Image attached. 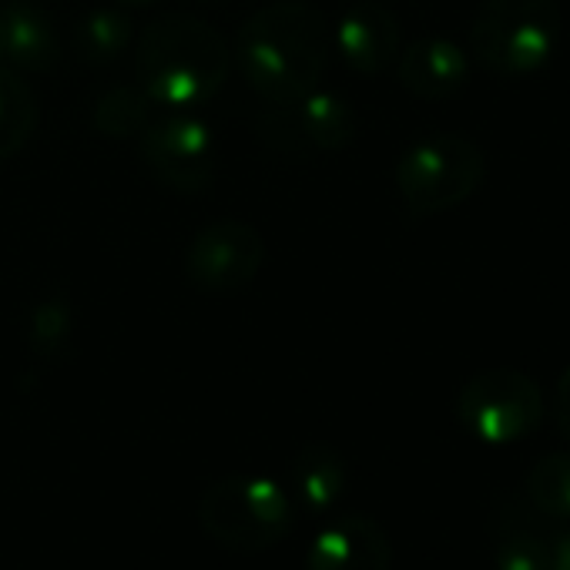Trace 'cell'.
<instances>
[{"instance_id":"1","label":"cell","mask_w":570,"mask_h":570,"mask_svg":"<svg viewBox=\"0 0 570 570\" xmlns=\"http://www.w3.org/2000/svg\"><path fill=\"white\" fill-rule=\"evenodd\" d=\"M333 28L306 0H275L245 18L232 61L265 105H289L316 91L330 71Z\"/></svg>"},{"instance_id":"2","label":"cell","mask_w":570,"mask_h":570,"mask_svg":"<svg viewBox=\"0 0 570 570\" xmlns=\"http://www.w3.org/2000/svg\"><path fill=\"white\" fill-rule=\"evenodd\" d=\"M232 48L202 18L175 11L151 21L135 45V85L165 111H198L228 85Z\"/></svg>"},{"instance_id":"3","label":"cell","mask_w":570,"mask_h":570,"mask_svg":"<svg viewBox=\"0 0 570 570\" xmlns=\"http://www.w3.org/2000/svg\"><path fill=\"white\" fill-rule=\"evenodd\" d=\"M560 41V0H480L470 24L473 61L497 78L540 71Z\"/></svg>"},{"instance_id":"4","label":"cell","mask_w":570,"mask_h":570,"mask_svg":"<svg viewBox=\"0 0 570 570\" xmlns=\"http://www.w3.org/2000/svg\"><path fill=\"white\" fill-rule=\"evenodd\" d=\"M198 523L215 543L235 553H258L293 530L296 503L272 476L232 473L205 487L198 500Z\"/></svg>"},{"instance_id":"5","label":"cell","mask_w":570,"mask_h":570,"mask_svg":"<svg viewBox=\"0 0 570 570\" xmlns=\"http://www.w3.org/2000/svg\"><path fill=\"white\" fill-rule=\"evenodd\" d=\"M396 191L410 218H433L470 202L483 178L487 158L476 141L436 131L413 141L396 161Z\"/></svg>"},{"instance_id":"6","label":"cell","mask_w":570,"mask_h":570,"mask_svg":"<svg viewBox=\"0 0 570 570\" xmlns=\"http://www.w3.org/2000/svg\"><path fill=\"white\" fill-rule=\"evenodd\" d=\"M547 413L543 390L520 370H483L460 386L456 416L470 436L490 446L530 436Z\"/></svg>"},{"instance_id":"7","label":"cell","mask_w":570,"mask_h":570,"mask_svg":"<svg viewBox=\"0 0 570 570\" xmlns=\"http://www.w3.org/2000/svg\"><path fill=\"white\" fill-rule=\"evenodd\" d=\"M145 171L168 191L202 195L218 175V145L195 111H165L138 135Z\"/></svg>"},{"instance_id":"8","label":"cell","mask_w":570,"mask_h":570,"mask_svg":"<svg viewBox=\"0 0 570 570\" xmlns=\"http://www.w3.org/2000/svg\"><path fill=\"white\" fill-rule=\"evenodd\" d=\"M360 135L356 108L333 91H309L289 105H265L258 118V138L285 155L343 151Z\"/></svg>"},{"instance_id":"9","label":"cell","mask_w":570,"mask_h":570,"mask_svg":"<svg viewBox=\"0 0 570 570\" xmlns=\"http://www.w3.org/2000/svg\"><path fill=\"white\" fill-rule=\"evenodd\" d=\"M265 265V238L252 222L215 218L202 225L185 248V278L198 293H238Z\"/></svg>"},{"instance_id":"10","label":"cell","mask_w":570,"mask_h":570,"mask_svg":"<svg viewBox=\"0 0 570 570\" xmlns=\"http://www.w3.org/2000/svg\"><path fill=\"white\" fill-rule=\"evenodd\" d=\"M333 51L356 75L376 78L390 71L403 51L400 21L383 4H350L333 28Z\"/></svg>"},{"instance_id":"11","label":"cell","mask_w":570,"mask_h":570,"mask_svg":"<svg viewBox=\"0 0 570 570\" xmlns=\"http://www.w3.org/2000/svg\"><path fill=\"white\" fill-rule=\"evenodd\" d=\"M390 533L366 513H346L323 527L309 543L306 570H390Z\"/></svg>"},{"instance_id":"12","label":"cell","mask_w":570,"mask_h":570,"mask_svg":"<svg viewBox=\"0 0 570 570\" xmlns=\"http://www.w3.org/2000/svg\"><path fill=\"white\" fill-rule=\"evenodd\" d=\"M543 527H547V517L533 510L527 493L497 500L490 513L493 567L497 570H550L553 537Z\"/></svg>"},{"instance_id":"13","label":"cell","mask_w":570,"mask_h":570,"mask_svg":"<svg viewBox=\"0 0 570 570\" xmlns=\"http://www.w3.org/2000/svg\"><path fill=\"white\" fill-rule=\"evenodd\" d=\"M396 81L420 101H446L470 81V55L446 38H420L406 45L393 65Z\"/></svg>"},{"instance_id":"14","label":"cell","mask_w":570,"mask_h":570,"mask_svg":"<svg viewBox=\"0 0 570 570\" xmlns=\"http://www.w3.org/2000/svg\"><path fill=\"white\" fill-rule=\"evenodd\" d=\"M0 45H4V65L21 75H51L61 65L58 28L48 11L31 0H8L0 8Z\"/></svg>"},{"instance_id":"15","label":"cell","mask_w":570,"mask_h":570,"mask_svg":"<svg viewBox=\"0 0 570 570\" xmlns=\"http://www.w3.org/2000/svg\"><path fill=\"white\" fill-rule=\"evenodd\" d=\"M346 480H350V470L336 446L306 443L296 453L293 470H289V483H293L289 497L309 513H323L346 493Z\"/></svg>"},{"instance_id":"16","label":"cell","mask_w":570,"mask_h":570,"mask_svg":"<svg viewBox=\"0 0 570 570\" xmlns=\"http://www.w3.org/2000/svg\"><path fill=\"white\" fill-rule=\"evenodd\" d=\"M38 95L21 71L0 65V161L18 158L38 131Z\"/></svg>"},{"instance_id":"17","label":"cell","mask_w":570,"mask_h":570,"mask_svg":"<svg viewBox=\"0 0 570 570\" xmlns=\"http://www.w3.org/2000/svg\"><path fill=\"white\" fill-rule=\"evenodd\" d=\"M135 45V24L121 8H95L78 24V55L91 68L121 61Z\"/></svg>"},{"instance_id":"18","label":"cell","mask_w":570,"mask_h":570,"mask_svg":"<svg viewBox=\"0 0 570 570\" xmlns=\"http://www.w3.org/2000/svg\"><path fill=\"white\" fill-rule=\"evenodd\" d=\"M151 118H155V101L138 85H115L91 108L95 131L115 141H128V138L138 141V135L151 125Z\"/></svg>"},{"instance_id":"19","label":"cell","mask_w":570,"mask_h":570,"mask_svg":"<svg viewBox=\"0 0 570 570\" xmlns=\"http://www.w3.org/2000/svg\"><path fill=\"white\" fill-rule=\"evenodd\" d=\"M523 493L547 520H570V450L543 453L530 466Z\"/></svg>"},{"instance_id":"20","label":"cell","mask_w":570,"mask_h":570,"mask_svg":"<svg viewBox=\"0 0 570 570\" xmlns=\"http://www.w3.org/2000/svg\"><path fill=\"white\" fill-rule=\"evenodd\" d=\"M71 340H75V313H71L68 296L51 293L38 299V306L31 309V330H28L31 353L45 363H58L71 350Z\"/></svg>"},{"instance_id":"21","label":"cell","mask_w":570,"mask_h":570,"mask_svg":"<svg viewBox=\"0 0 570 570\" xmlns=\"http://www.w3.org/2000/svg\"><path fill=\"white\" fill-rule=\"evenodd\" d=\"M553 413H557V430H560V436L570 443V366H567V370H563V376L557 380Z\"/></svg>"},{"instance_id":"22","label":"cell","mask_w":570,"mask_h":570,"mask_svg":"<svg viewBox=\"0 0 570 570\" xmlns=\"http://www.w3.org/2000/svg\"><path fill=\"white\" fill-rule=\"evenodd\" d=\"M550 570H570V530L553 537V557H550Z\"/></svg>"},{"instance_id":"23","label":"cell","mask_w":570,"mask_h":570,"mask_svg":"<svg viewBox=\"0 0 570 570\" xmlns=\"http://www.w3.org/2000/svg\"><path fill=\"white\" fill-rule=\"evenodd\" d=\"M121 8H151V4H158V0H118Z\"/></svg>"},{"instance_id":"24","label":"cell","mask_w":570,"mask_h":570,"mask_svg":"<svg viewBox=\"0 0 570 570\" xmlns=\"http://www.w3.org/2000/svg\"><path fill=\"white\" fill-rule=\"evenodd\" d=\"M0 65H4V45H0Z\"/></svg>"}]
</instances>
